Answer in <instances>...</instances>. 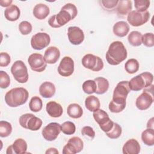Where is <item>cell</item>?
I'll list each match as a JSON object with an SVG mask.
<instances>
[{
    "mask_svg": "<svg viewBox=\"0 0 154 154\" xmlns=\"http://www.w3.org/2000/svg\"><path fill=\"white\" fill-rule=\"evenodd\" d=\"M127 55V50L123 43L120 41H114L109 45L105 57L109 64L117 66L123 61Z\"/></svg>",
    "mask_w": 154,
    "mask_h": 154,
    "instance_id": "cell-1",
    "label": "cell"
},
{
    "mask_svg": "<svg viewBox=\"0 0 154 154\" xmlns=\"http://www.w3.org/2000/svg\"><path fill=\"white\" fill-rule=\"evenodd\" d=\"M29 93L23 87H16L8 91L5 95V103L10 107H17L26 103Z\"/></svg>",
    "mask_w": 154,
    "mask_h": 154,
    "instance_id": "cell-2",
    "label": "cell"
},
{
    "mask_svg": "<svg viewBox=\"0 0 154 154\" xmlns=\"http://www.w3.org/2000/svg\"><path fill=\"white\" fill-rule=\"evenodd\" d=\"M78 14L76 7L71 3L65 4L60 12L55 14V21L58 28L61 27L67 23L69 21L74 19Z\"/></svg>",
    "mask_w": 154,
    "mask_h": 154,
    "instance_id": "cell-3",
    "label": "cell"
},
{
    "mask_svg": "<svg viewBox=\"0 0 154 154\" xmlns=\"http://www.w3.org/2000/svg\"><path fill=\"white\" fill-rule=\"evenodd\" d=\"M153 81V75L150 72H145L133 77L128 82L129 87L131 90L138 91L150 86L152 84Z\"/></svg>",
    "mask_w": 154,
    "mask_h": 154,
    "instance_id": "cell-4",
    "label": "cell"
},
{
    "mask_svg": "<svg viewBox=\"0 0 154 154\" xmlns=\"http://www.w3.org/2000/svg\"><path fill=\"white\" fill-rule=\"evenodd\" d=\"M20 125L31 131H36L40 129L42 125V120L31 113H26L22 115L19 120Z\"/></svg>",
    "mask_w": 154,
    "mask_h": 154,
    "instance_id": "cell-5",
    "label": "cell"
},
{
    "mask_svg": "<svg viewBox=\"0 0 154 154\" xmlns=\"http://www.w3.org/2000/svg\"><path fill=\"white\" fill-rule=\"evenodd\" d=\"M153 85L152 84L145 88L143 93L136 99L135 105L138 109L146 110L151 106L153 102Z\"/></svg>",
    "mask_w": 154,
    "mask_h": 154,
    "instance_id": "cell-6",
    "label": "cell"
},
{
    "mask_svg": "<svg viewBox=\"0 0 154 154\" xmlns=\"http://www.w3.org/2000/svg\"><path fill=\"white\" fill-rule=\"evenodd\" d=\"M11 72L14 78L19 83H25L28 80V69L22 60L16 61L11 67Z\"/></svg>",
    "mask_w": 154,
    "mask_h": 154,
    "instance_id": "cell-7",
    "label": "cell"
},
{
    "mask_svg": "<svg viewBox=\"0 0 154 154\" xmlns=\"http://www.w3.org/2000/svg\"><path fill=\"white\" fill-rule=\"evenodd\" d=\"M93 116L94 119L103 132H107L112 128L114 122L111 120L107 112L104 110L98 109L93 112Z\"/></svg>",
    "mask_w": 154,
    "mask_h": 154,
    "instance_id": "cell-8",
    "label": "cell"
},
{
    "mask_svg": "<svg viewBox=\"0 0 154 154\" xmlns=\"http://www.w3.org/2000/svg\"><path fill=\"white\" fill-rule=\"evenodd\" d=\"M81 62L84 67L93 72L100 71L103 67V62L101 58L91 54L85 55Z\"/></svg>",
    "mask_w": 154,
    "mask_h": 154,
    "instance_id": "cell-9",
    "label": "cell"
},
{
    "mask_svg": "<svg viewBox=\"0 0 154 154\" xmlns=\"http://www.w3.org/2000/svg\"><path fill=\"white\" fill-rule=\"evenodd\" d=\"M150 18V13L147 10L140 12L137 10L130 11L127 16L128 23L132 26H140L148 22Z\"/></svg>",
    "mask_w": 154,
    "mask_h": 154,
    "instance_id": "cell-10",
    "label": "cell"
},
{
    "mask_svg": "<svg viewBox=\"0 0 154 154\" xmlns=\"http://www.w3.org/2000/svg\"><path fill=\"white\" fill-rule=\"evenodd\" d=\"M128 82V81H122L117 84L113 91L112 100L120 102H126V97L131 91Z\"/></svg>",
    "mask_w": 154,
    "mask_h": 154,
    "instance_id": "cell-11",
    "label": "cell"
},
{
    "mask_svg": "<svg viewBox=\"0 0 154 154\" xmlns=\"http://www.w3.org/2000/svg\"><path fill=\"white\" fill-rule=\"evenodd\" d=\"M51 42L50 35L46 32H37L31 38V47L35 50H42L47 47Z\"/></svg>",
    "mask_w": 154,
    "mask_h": 154,
    "instance_id": "cell-12",
    "label": "cell"
},
{
    "mask_svg": "<svg viewBox=\"0 0 154 154\" xmlns=\"http://www.w3.org/2000/svg\"><path fill=\"white\" fill-rule=\"evenodd\" d=\"M28 63L31 70L37 72L44 71L47 66L44 57L38 53L31 54L28 58Z\"/></svg>",
    "mask_w": 154,
    "mask_h": 154,
    "instance_id": "cell-13",
    "label": "cell"
},
{
    "mask_svg": "<svg viewBox=\"0 0 154 154\" xmlns=\"http://www.w3.org/2000/svg\"><path fill=\"white\" fill-rule=\"evenodd\" d=\"M83 147V141L78 137H73L63 147L62 152L63 154H75L82 150Z\"/></svg>",
    "mask_w": 154,
    "mask_h": 154,
    "instance_id": "cell-14",
    "label": "cell"
},
{
    "mask_svg": "<svg viewBox=\"0 0 154 154\" xmlns=\"http://www.w3.org/2000/svg\"><path fill=\"white\" fill-rule=\"evenodd\" d=\"M61 131V125L57 122H52L47 125L42 130L43 137L48 141L55 140Z\"/></svg>",
    "mask_w": 154,
    "mask_h": 154,
    "instance_id": "cell-15",
    "label": "cell"
},
{
    "mask_svg": "<svg viewBox=\"0 0 154 154\" xmlns=\"http://www.w3.org/2000/svg\"><path fill=\"white\" fill-rule=\"evenodd\" d=\"M59 75L64 77L72 75L74 72V61L73 59L68 56L64 57L61 60L58 67Z\"/></svg>",
    "mask_w": 154,
    "mask_h": 154,
    "instance_id": "cell-16",
    "label": "cell"
},
{
    "mask_svg": "<svg viewBox=\"0 0 154 154\" xmlns=\"http://www.w3.org/2000/svg\"><path fill=\"white\" fill-rule=\"evenodd\" d=\"M67 36L69 42L73 45H79L84 40L83 31L78 26H70L67 29Z\"/></svg>",
    "mask_w": 154,
    "mask_h": 154,
    "instance_id": "cell-17",
    "label": "cell"
},
{
    "mask_svg": "<svg viewBox=\"0 0 154 154\" xmlns=\"http://www.w3.org/2000/svg\"><path fill=\"white\" fill-rule=\"evenodd\" d=\"M27 150V143L23 138H17L12 145L8 147L6 153L7 154H23L26 153Z\"/></svg>",
    "mask_w": 154,
    "mask_h": 154,
    "instance_id": "cell-18",
    "label": "cell"
},
{
    "mask_svg": "<svg viewBox=\"0 0 154 154\" xmlns=\"http://www.w3.org/2000/svg\"><path fill=\"white\" fill-rule=\"evenodd\" d=\"M60 57V51L55 46L48 47L44 54V58L48 64H55L57 63Z\"/></svg>",
    "mask_w": 154,
    "mask_h": 154,
    "instance_id": "cell-19",
    "label": "cell"
},
{
    "mask_svg": "<svg viewBox=\"0 0 154 154\" xmlns=\"http://www.w3.org/2000/svg\"><path fill=\"white\" fill-rule=\"evenodd\" d=\"M141 149L138 141L134 138L128 140L123 145L122 152L123 154H138Z\"/></svg>",
    "mask_w": 154,
    "mask_h": 154,
    "instance_id": "cell-20",
    "label": "cell"
},
{
    "mask_svg": "<svg viewBox=\"0 0 154 154\" xmlns=\"http://www.w3.org/2000/svg\"><path fill=\"white\" fill-rule=\"evenodd\" d=\"M46 110L48 115L54 118L60 117L63 112L62 106L55 101H50L48 102L46 106Z\"/></svg>",
    "mask_w": 154,
    "mask_h": 154,
    "instance_id": "cell-21",
    "label": "cell"
},
{
    "mask_svg": "<svg viewBox=\"0 0 154 154\" xmlns=\"http://www.w3.org/2000/svg\"><path fill=\"white\" fill-rule=\"evenodd\" d=\"M55 85L49 81L43 82L39 87L40 94L45 98H51L55 93Z\"/></svg>",
    "mask_w": 154,
    "mask_h": 154,
    "instance_id": "cell-22",
    "label": "cell"
},
{
    "mask_svg": "<svg viewBox=\"0 0 154 154\" xmlns=\"http://www.w3.org/2000/svg\"><path fill=\"white\" fill-rule=\"evenodd\" d=\"M49 12L50 10L48 6L42 3L36 4L32 11L33 15L38 20L45 19L49 15Z\"/></svg>",
    "mask_w": 154,
    "mask_h": 154,
    "instance_id": "cell-23",
    "label": "cell"
},
{
    "mask_svg": "<svg viewBox=\"0 0 154 154\" xmlns=\"http://www.w3.org/2000/svg\"><path fill=\"white\" fill-rule=\"evenodd\" d=\"M112 31L114 34L117 37H123L128 34L129 26L125 21H119L114 25Z\"/></svg>",
    "mask_w": 154,
    "mask_h": 154,
    "instance_id": "cell-24",
    "label": "cell"
},
{
    "mask_svg": "<svg viewBox=\"0 0 154 154\" xmlns=\"http://www.w3.org/2000/svg\"><path fill=\"white\" fill-rule=\"evenodd\" d=\"M20 15V9L16 5H11L4 11V16L5 19L11 22L17 20Z\"/></svg>",
    "mask_w": 154,
    "mask_h": 154,
    "instance_id": "cell-25",
    "label": "cell"
},
{
    "mask_svg": "<svg viewBox=\"0 0 154 154\" xmlns=\"http://www.w3.org/2000/svg\"><path fill=\"white\" fill-rule=\"evenodd\" d=\"M94 80L96 83V94H103L108 91L109 85L108 79L103 77H97Z\"/></svg>",
    "mask_w": 154,
    "mask_h": 154,
    "instance_id": "cell-26",
    "label": "cell"
},
{
    "mask_svg": "<svg viewBox=\"0 0 154 154\" xmlns=\"http://www.w3.org/2000/svg\"><path fill=\"white\" fill-rule=\"evenodd\" d=\"M116 9L119 14L121 16L128 15L132 10V1L129 0L119 1Z\"/></svg>",
    "mask_w": 154,
    "mask_h": 154,
    "instance_id": "cell-27",
    "label": "cell"
},
{
    "mask_svg": "<svg viewBox=\"0 0 154 154\" xmlns=\"http://www.w3.org/2000/svg\"><path fill=\"white\" fill-rule=\"evenodd\" d=\"M85 106L88 111L91 112H94L100 108V100L95 96H88L86 97L85 100Z\"/></svg>",
    "mask_w": 154,
    "mask_h": 154,
    "instance_id": "cell-28",
    "label": "cell"
},
{
    "mask_svg": "<svg viewBox=\"0 0 154 154\" xmlns=\"http://www.w3.org/2000/svg\"><path fill=\"white\" fill-rule=\"evenodd\" d=\"M67 113L68 116L73 119H79L83 114L82 107L78 103H71L67 108Z\"/></svg>",
    "mask_w": 154,
    "mask_h": 154,
    "instance_id": "cell-29",
    "label": "cell"
},
{
    "mask_svg": "<svg viewBox=\"0 0 154 154\" xmlns=\"http://www.w3.org/2000/svg\"><path fill=\"white\" fill-rule=\"evenodd\" d=\"M141 140L144 144L148 146H152L154 144V130L151 128H147L141 133Z\"/></svg>",
    "mask_w": 154,
    "mask_h": 154,
    "instance_id": "cell-30",
    "label": "cell"
},
{
    "mask_svg": "<svg viewBox=\"0 0 154 154\" xmlns=\"http://www.w3.org/2000/svg\"><path fill=\"white\" fill-rule=\"evenodd\" d=\"M142 34L137 31H133L129 34L128 40L130 45L133 46H139L142 44L141 42Z\"/></svg>",
    "mask_w": 154,
    "mask_h": 154,
    "instance_id": "cell-31",
    "label": "cell"
},
{
    "mask_svg": "<svg viewBox=\"0 0 154 154\" xmlns=\"http://www.w3.org/2000/svg\"><path fill=\"white\" fill-rule=\"evenodd\" d=\"M139 63L135 58L129 59L125 64V69L128 73L134 74L139 70Z\"/></svg>",
    "mask_w": 154,
    "mask_h": 154,
    "instance_id": "cell-32",
    "label": "cell"
},
{
    "mask_svg": "<svg viewBox=\"0 0 154 154\" xmlns=\"http://www.w3.org/2000/svg\"><path fill=\"white\" fill-rule=\"evenodd\" d=\"M29 107L31 111L32 112H38L40 111L43 107L42 100L38 96L32 97L29 103Z\"/></svg>",
    "mask_w": 154,
    "mask_h": 154,
    "instance_id": "cell-33",
    "label": "cell"
},
{
    "mask_svg": "<svg viewBox=\"0 0 154 154\" xmlns=\"http://www.w3.org/2000/svg\"><path fill=\"white\" fill-rule=\"evenodd\" d=\"M122 132V129L120 125L114 122L112 128L107 132H105L106 136L111 139H117L120 137Z\"/></svg>",
    "mask_w": 154,
    "mask_h": 154,
    "instance_id": "cell-34",
    "label": "cell"
},
{
    "mask_svg": "<svg viewBox=\"0 0 154 154\" xmlns=\"http://www.w3.org/2000/svg\"><path fill=\"white\" fill-rule=\"evenodd\" d=\"M12 132V126L10 123L1 120L0 122V137H7L9 136Z\"/></svg>",
    "mask_w": 154,
    "mask_h": 154,
    "instance_id": "cell-35",
    "label": "cell"
},
{
    "mask_svg": "<svg viewBox=\"0 0 154 154\" xmlns=\"http://www.w3.org/2000/svg\"><path fill=\"white\" fill-rule=\"evenodd\" d=\"M82 88L85 93L91 94L96 92V83L94 80H87L83 82Z\"/></svg>",
    "mask_w": 154,
    "mask_h": 154,
    "instance_id": "cell-36",
    "label": "cell"
},
{
    "mask_svg": "<svg viewBox=\"0 0 154 154\" xmlns=\"http://www.w3.org/2000/svg\"><path fill=\"white\" fill-rule=\"evenodd\" d=\"M126 105V103H122L111 100L109 103L108 108L113 113H119L123 111Z\"/></svg>",
    "mask_w": 154,
    "mask_h": 154,
    "instance_id": "cell-37",
    "label": "cell"
},
{
    "mask_svg": "<svg viewBox=\"0 0 154 154\" xmlns=\"http://www.w3.org/2000/svg\"><path fill=\"white\" fill-rule=\"evenodd\" d=\"M61 128L63 134L69 135L73 134L76 131L75 123L70 121L64 122L62 125H61Z\"/></svg>",
    "mask_w": 154,
    "mask_h": 154,
    "instance_id": "cell-38",
    "label": "cell"
},
{
    "mask_svg": "<svg viewBox=\"0 0 154 154\" xmlns=\"http://www.w3.org/2000/svg\"><path fill=\"white\" fill-rule=\"evenodd\" d=\"M134 5L137 11L144 12L147 11L150 6V1L149 0H135Z\"/></svg>",
    "mask_w": 154,
    "mask_h": 154,
    "instance_id": "cell-39",
    "label": "cell"
},
{
    "mask_svg": "<svg viewBox=\"0 0 154 154\" xmlns=\"http://www.w3.org/2000/svg\"><path fill=\"white\" fill-rule=\"evenodd\" d=\"M141 42L146 47H153L154 46V34L152 32H147L142 35Z\"/></svg>",
    "mask_w": 154,
    "mask_h": 154,
    "instance_id": "cell-40",
    "label": "cell"
},
{
    "mask_svg": "<svg viewBox=\"0 0 154 154\" xmlns=\"http://www.w3.org/2000/svg\"><path fill=\"white\" fill-rule=\"evenodd\" d=\"M32 25L31 23L24 20L21 22L19 25V30L22 35H28L32 31Z\"/></svg>",
    "mask_w": 154,
    "mask_h": 154,
    "instance_id": "cell-41",
    "label": "cell"
},
{
    "mask_svg": "<svg viewBox=\"0 0 154 154\" xmlns=\"http://www.w3.org/2000/svg\"><path fill=\"white\" fill-rule=\"evenodd\" d=\"M10 84V78L7 72L0 71V87L1 88H6Z\"/></svg>",
    "mask_w": 154,
    "mask_h": 154,
    "instance_id": "cell-42",
    "label": "cell"
},
{
    "mask_svg": "<svg viewBox=\"0 0 154 154\" xmlns=\"http://www.w3.org/2000/svg\"><path fill=\"white\" fill-rule=\"evenodd\" d=\"M117 0H101L100 1L102 6L108 10H111L114 9L118 4Z\"/></svg>",
    "mask_w": 154,
    "mask_h": 154,
    "instance_id": "cell-43",
    "label": "cell"
},
{
    "mask_svg": "<svg viewBox=\"0 0 154 154\" xmlns=\"http://www.w3.org/2000/svg\"><path fill=\"white\" fill-rule=\"evenodd\" d=\"M81 134L84 136L88 137L91 140H93L95 137V132L93 128L89 126H85L82 128Z\"/></svg>",
    "mask_w": 154,
    "mask_h": 154,
    "instance_id": "cell-44",
    "label": "cell"
},
{
    "mask_svg": "<svg viewBox=\"0 0 154 154\" xmlns=\"http://www.w3.org/2000/svg\"><path fill=\"white\" fill-rule=\"evenodd\" d=\"M11 58L10 55L7 52H2L0 54V66L7 67L10 63Z\"/></svg>",
    "mask_w": 154,
    "mask_h": 154,
    "instance_id": "cell-45",
    "label": "cell"
},
{
    "mask_svg": "<svg viewBox=\"0 0 154 154\" xmlns=\"http://www.w3.org/2000/svg\"><path fill=\"white\" fill-rule=\"evenodd\" d=\"M13 2L12 0H7V1H4V0H1L0 1V4L2 7H10L11 4V3Z\"/></svg>",
    "mask_w": 154,
    "mask_h": 154,
    "instance_id": "cell-46",
    "label": "cell"
},
{
    "mask_svg": "<svg viewBox=\"0 0 154 154\" xmlns=\"http://www.w3.org/2000/svg\"><path fill=\"white\" fill-rule=\"evenodd\" d=\"M45 153L48 154V153H58V151L57 150V149L56 148H54V147H51L48 149L46 152Z\"/></svg>",
    "mask_w": 154,
    "mask_h": 154,
    "instance_id": "cell-47",
    "label": "cell"
},
{
    "mask_svg": "<svg viewBox=\"0 0 154 154\" xmlns=\"http://www.w3.org/2000/svg\"><path fill=\"white\" fill-rule=\"evenodd\" d=\"M147 128L153 129V117H152L149 120L147 123Z\"/></svg>",
    "mask_w": 154,
    "mask_h": 154,
    "instance_id": "cell-48",
    "label": "cell"
}]
</instances>
